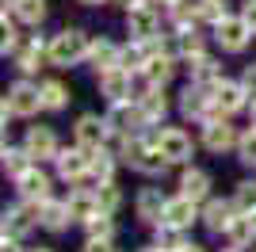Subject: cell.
Wrapping results in <instances>:
<instances>
[{"instance_id": "cell-3", "label": "cell", "mask_w": 256, "mask_h": 252, "mask_svg": "<svg viewBox=\"0 0 256 252\" xmlns=\"http://www.w3.org/2000/svg\"><path fill=\"white\" fill-rule=\"evenodd\" d=\"M34 111H42V84H31V80H16L4 92V107H0V115H4V126L8 118H31Z\"/></svg>"}, {"instance_id": "cell-34", "label": "cell", "mask_w": 256, "mask_h": 252, "mask_svg": "<svg viewBox=\"0 0 256 252\" xmlns=\"http://www.w3.org/2000/svg\"><path fill=\"white\" fill-rule=\"evenodd\" d=\"M84 226H88V237H115V222H111V214H107V210L92 214Z\"/></svg>"}, {"instance_id": "cell-28", "label": "cell", "mask_w": 256, "mask_h": 252, "mask_svg": "<svg viewBox=\"0 0 256 252\" xmlns=\"http://www.w3.org/2000/svg\"><path fill=\"white\" fill-rule=\"evenodd\" d=\"M12 12L23 23H42L46 20V0H12Z\"/></svg>"}, {"instance_id": "cell-42", "label": "cell", "mask_w": 256, "mask_h": 252, "mask_svg": "<svg viewBox=\"0 0 256 252\" xmlns=\"http://www.w3.org/2000/svg\"><path fill=\"white\" fill-rule=\"evenodd\" d=\"M180 252H206V248H203V244H184Z\"/></svg>"}, {"instance_id": "cell-21", "label": "cell", "mask_w": 256, "mask_h": 252, "mask_svg": "<svg viewBox=\"0 0 256 252\" xmlns=\"http://www.w3.org/2000/svg\"><path fill=\"white\" fill-rule=\"evenodd\" d=\"M118 54H122V50H118L111 38H96V42H92V50H88V62L96 65L100 73H107V69H115V65H118Z\"/></svg>"}, {"instance_id": "cell-45", "label": "cell", "mask_w": 256, "mask_h": 252, "mask_svg": "<svg viewBox=\"0 0 256 252\" xmlns=\"http://www.w3.org/2000/svg\"><path fill=\"white\" fill-rule=\"evenodd\" d=\"M118 4H126V8H130V4H138V0H118Z\"/></svg>"}, {"instance_id": "cell-20", "label": "cell", "mask_w": 256, "mask_h": 252, "mask_svg": "<svg viewBox=\"0 0 256 252\" xmlns=\"http://www.w3.org/2000/svg\"><path fill=\"white\" fill-rule=\"evenodd\" d=\"M180 195H188V199L203 202L206 195H210V176H206L203 168H188L180 176Z\"/></svg>"}, {"instance_id": "cell-23", "label": "cell", "mask_w": 256, "mask_h": 252, "mask_svg": "<svg viewBox=\"0 0 256 252\" xmlns=\"http://www.w3.org/2000/svg\"><path fill=\"white\" fill-rule=\"evenodd\" d=\"M142 73H146V80H150V84H160V88H164V84L172 80V73H176L172 54H153L150 62H146V69H142Z\"/></svg>"}, {"instance_id": "cell-25", "label": "cell", "mask_w": 256, "mask_h": 252, "mask_svg": "<svg viewBox=\"0 0 256 252\" xmlns=\"http://www.w3.org/2000/svg\"><path fill=\"white\" fill-rule=\"evenodd\" d=\"M226 237H230V244H237V248H245V244H252V237H256V226H252V218L237 210V218L230 222V230H226Z\"/></svg>"}, {"instance_id": "cell-47", "label": "cell", "mask_w": 256, "mask_h": 252, "mask_svg": "<svg viewBox=\"0 0 256 252\" xmlns=\"http://www.w3.org/2000/svg\"><path fill=\"white\" fill-rule=\"evenodd\" d=\"M248 218H252V226H256V210H252V214H248Z\"/></svg>"}, {"instance_id": "cell-19", "label": "cell", "mask_w": 256, "mask_h": 252, "mask_svg": "<svg viewBox=\"0 0 256 252\" xmlns=\"http://www.w3.org/2000/svg\"><path fill=\"white\" fill-rule=\"evenodd\" d=\"M188 69H192V84H206V88H214V84L222 80V69H218V62H214V58H206V54H195V58H188Z\"/></svg>"}, {"instance_id": "cell-9", "label": "cell", "mask_w": 256, "mask_h": 252, "mask_svg": "<svg viewBox=\"0 0 256 252\" xmlns=\"http://www.w3.org/2000/svg\"><path fill=\"white\" fill-rule=\"evenodd\" d=\"M248 104V92L241 80H218L214 84V118L218 115H234Z\"/></svg>"}, {"instance_id": "cell-18", "label": "cell", "mask_w": 256, "mask_h": 252, "mask_svg": "<svg viewBox=\"0 0 256 252\" xmlns=\"http://www.w3.org/2000/svg\"><path fill=\"white\" fill-rule=\"evenodd\" d=\"M16 65H20V73H34L38 65H42V58H50L46 54V46L38 38H27V42H16Z\"/></svg>"}, {"instance_id": "cell-44", "label": "cell", "mask_w": 256, "mask_h": 252, "mask_svg": "<svg viewBox=\"0 0 256 252\" xmlns=\"http://www.w3.org/2000/svg\"><path fill=\"white\" fill-rule=\"evenodd\" d=\"M142 252H164V248H160V244H153V248H142Z\"/></svg>"}, {"instance_id": "cell-27", "label": "cell", "mask_w": 256, "mask_h": 252, "mask_svg": "<svg viewBox=\"0 0 256 252\" xmlns=\"http://www.w3.org/2000/svg\"><path fill=\"white\" fill-rule=\"evenodd\" d=\"M34 164V157L27 153V149H16V146H4V172H8L12 180L16 176H23L27 168Z\"/></svg>"}, {"instance_id": "cell-30", "label": "cell", "mask_w": 256, "mask_h": 252, "mask_svg": "<svg viewBox=\"0 0 256 252\" xmlns=\"http://www.w3.org/2000/svg\"><path fill=\"white\" fill-rule=\"evenodd\" d=\"M92 176H96V184H107L115 176V157L107 149H92Z\"/></svg>"}, {"instance_id": "cell-6", "label": "cell", "mask_w": 256, "mask_h": 252, "mask_svg": "<svg viewBox=\"0 0 256 252\" xmlns=\"http://www.w3.org/2000/svg\"><path fill=\"white\" fill-rule=\"evenodd\" d=\"M54 164H58V176H62V180L80 184L84 176H92V149H84V146L62 149V153L54 157Z\"/></svg>"}, {"instance_id": "cell-7", "label": "cell", "mask_w": 256, "mask_h": 252, "mask_svg": "<svg viewBox=\"0 0 256 252\" xmlns=\"http://www.w3.org/2000/svg\"><path fill=\"white\" fill-rule=\"evenodd\" d=\"M153 142H157V149L168 157V164H188V160H192V153H195L192 138L184 134L180 126H164V130H160Z\"/></svg>"}, {"instance_id": "cell-48", "label": "cell", "mask_w": 256, "mask_h": 252, "mask_svg": "<svg viewBox=\"0 0 256 252\" xmlns=\"http://www.w3.org/2000/svg\"><path fill=\"white\" fill-rule=\"evenodd\" d=\"M226 252H237V244H234V248H226Z\"/></svg>"}, {"instance_id": "cell-8", "label": "cell", "mask_w": 256, "mask_h": 252, "mask_svg": "<svg viewBox=\"0 0 256 252\" xmlns=\"http://www.w3.org/2000/svg\"><path fill=\"white\" fill-rule=\"evenodd\" d=\"M203 146L210 149V153H230V149L241 146V134L230 126V118H226V115H218V118H206V126H203Z\"/></svg>"}, {"instance_id": "cell-24", "label": "cell", "mask_w": 256, "mask_h": 252, "mask_svg": "<svg viewBox=\"0 0 256 252\" xmlns=\"http://www.w3.org/2000/svg\"><path fill=\"white\" fill-rule=\"evenodd\" d=\"M69 222H73L69 202H58V199H46V202H42V226H46L50 233H62Z\"/></svg>"}, {"instance_id": "cell-4", "label": "cell", "mask_w": 256, "mask_h": 252, "mask_svg": "<svg viewBox=\"0 0 256 252\" xmlns=\"http://www.w3.org/2000/svg\"><path fill=\"white\" fill-rule=\"evenodd\" d=\"M126 31H130V38H138V42L160 34V16H157V8H153L150 0H138V4L126 8Z\"/></svg>"}, {"instance_id": "cell-32", "label": "cell", "mask_w": 256, "mask_h": 252, "mask_svg": "<svg viewBox=\"0 0 256 252\" xmlns=\"http://www.w3.org/2000/svg\"><path fill=\"white\" fill-rule=\"evenodd\" d=\"M157 244H160L164 252H180L188 241H184V230H176V226H164V222H160V226H157Z\"/></svg>"}, {"instance_id": "cell-36", "label": "cell", "mask_w": 256, "mask_h": 252, "mask_svg": "<svg viewBox=\"0 0 256 252\" xmlns=\"http://www.w3.org/2000/svg\"><path fill=\"white\" fill-rule=\"evenodd\" d=\"M230 12H226V0H199V20H206V23H218V20H226Z\"/></svg>"}, {"instance_id": "cell-15", "label": "cell", "mask_w": 256, "mask_h": 252, "mask_svg": "<svg viewBox=\"0 0 256 252\" xmlns=\"http://www.w3.org/2000/svg\"><path fill=\"white\" fill-rule=\"evenodd\" d=\"M16 191H20L23 199H50V176H46L38 164H31L23 176H16Z\"/></svg>"}, {"instance_id": "cell-38", "label": "cell", "mask_w": 256, "mask_h": 252, "mask_svg": "<svg viewBox=\"0 0 256 252\" xmlns=\"http://www.w3.org/2000/svg\"><path fill=\"white\" fill-rule=\"evenodd\" d=\"M84 252H115V248H111V237H88Z\"/></svg>"}, {"instance_id": "cell-33", "label": "cell", "mask_w": 256, "mask_h": 252, "mask_svg": "<svg viewBox=\"0 0 256 252\" xmlns=\"http://www.w3.org/2000/svg\"><path fill=\"white\" fill-rule=\"evenodd\" d=\"M234 206L241 210V214H252V210H256V184H252V180L237 184V191H234Z\"/></svg>"}, {"instance_id": "cell-2", "label": "cell", "mask_w": 256, "mask_h": 252, "mask_svg": "<svg viewBox=\"0 0 256 252\" xmlns=\"http://www.w3.org/2000/svg\"><path fill=\"white\" fill-rule=\"evenodd\" d=\"M88 50H92V42H88V34L84 31H76V27H69V31H58L50 38V46H46V62L50 65H62V69H69V65H76V62H84L88 58Z\"/></svg>"}, {"instance_id": "cell-14", "label": "cell", "mask_w": 256, "mask_h": 252, "mask_svg": "<svg viewBox=\"0 0 256 252\" xmlns=\"http://www.w3.org/2000/svg\"><path fill=\"white\" fill-rule=\"evenodd\" d=\"M195 218H199V202L188 199V195H176L164 206V226H176V230H192Z\"/></svg>"}, {"instance_id": "cell-40", "label": "cell", "mask_w": 256, "mask_h": 252, "mask_svg": "<svg viewBox=\"0 0 256 252\" xmlns=\"http://www.w3.org/2000/svg\"><path fill=\"white\" fill-rule=\"evenodd\" d=\"M241 16H245V23L252 27V34H256V0H245V8H241Z\"/></svg>"}, {"instance_id": "cell-37", "label": "cell", "mask_w": 256, "mask_h": 252, "mask_svg": "<svg viewBox=\"0 0 256 252\" xmlns=\"http://www.w3.org/2000/svg\"><path fill=\"white\" fill-rule=\"evenodd\" d=\"M237 153H241V160H245V164H256V126L248 130V134H241V146H237Z\"/></svg>"}, {"instance_id": "cell-13", "label": "cell", "mask_w": 256, "mask_h": 252, "mask_svg": "<svg viewBox=\"0 0 256 252\" xmlns=\"http://www.w3.org/2000/svg\"><path fill=\"white\" fill-rule=\"evenodd\" d=\"M164 206H168V199H164L157 188H142L138 202H134V210H138V218L146 222V226H160V222H164Z\"/></svg>"}, {"instance_id": "cell-49", "label": "cell", "mask_w": 256, "mask_h": 252, "mask_svg": "<svg viewBox=\"0 0 256 252\" xmlns=\"http://www.w3.org/2000/svg\"><path fill=\"white\" fill-rule=\"evenodd\" d=\"M34 252H50V248H34Z\"/></svg>"}, {"instance_id": "cell-29", "label": "cell", "mask_w": 256, "mask_h": 252, "mask_svg": "<svg viewBox=\"0 0 256 252\" xmlns=\"http://www.w3.org/2000/svg\"><path fill=\"white\" fill-rule=\"evenodd\" d=\"M65 104H69V88L62 80H46L42 84V107L46 111H62Z\"/></svg>"}, {"instance_id": "cell-39", "label": "cell", "mask_w": 256, "mask_h": 252, "mask_svg": "<svg viewBox=\"0 0 256 252\" xmlns=\"http://www.w3.org/2000/svg\"><path fill=\"white\" fill-rule=\"evenodd\" d=\"M241 84H245V92L256 100V65H248L245 69V76H241Z\"/></svg>"}, {"instance_id": "cell-35", "label": "cell", "mask_w": 256, "mask_h": 252, "mask_svg": "<svg viewBox=\"0 0 256 252\" xmlns=\"http://www.w3.org/2000/svg\"><path fill=\"white\" fill-rule=\"evenodd\" d=\"M96 195H100V210H107V214H115L118 202H122V195H118V188L111 184V180H107V184H100Z\"/></svg>"}, {"instance_id": "cell-43", "label": "cell", "mask_w": 256, "mask_h": 252, "mask_svg": "<svg viewBox=\"0 0 256 252\" xmlns=\"http://www.w3.org/2000/svg\"><path fill=\"white\" fill-rule=\"evenodd\" d=\"M80 4H88V8H96V4H107V0H80Z\"/></svg>"}, {"instance_id": "cell-22", "label": "cell", "mask_w": 256, "mask_h": 252, "mask_svg": "<svg viewBox=\"0 0 256 252\" xmlns=\"http://www.w3.org/2000/svg\"><path fill=\"white\" fill-rule=\"evenodd\" d=\"M65 202H69V214H73L76 222H88L92 214H100V195L96 191H73Z\"/></svg>"}, {"instance_id": "cell-1", "label": "cell", "mask_w": 256, "mask_h": 252, "mask_svg": "<svg viewBox=\"0 0 256 252\" xmlns=\"http://www.w3.org/2000/svg\"><path fill=\"white\" fill-rule=\"evenodd\" d=\"M118 157L126 160L134 172H146V176H164V168H168V157L150 138H122V153Z\"/></svg>"}, {"instance_id": "cell-10", "label": "cell", "mask_w": 256, "mask_h": 252, "mask_svg": "<svg viewBox=\"0 0 256 252\" xmlns=\"http://www.w3.org/2000/svg\"><path fill=\"white\" fill-rule=\"evenodd\" d=\"M73 134H76V146H84V149H104L107 134H111V122L100 115H80L73 126Z\"/></svg>"}, {"instance_id": "cell-31", "label": "cell", "mask_w": 256, "mask_h": 252, "mask_svg": "<svg viewBox=\"0 0 256 252\" xmlns=\"http://www.w3.org/2000/svg\"><path fill=\"white\" fill-rule=\"evenodd\" d=\"M176 50H180L184 58H195V54H203V34L195 31V27H188V31H176Z\"/></svg>"}, {"instance_id": "cell-12", "label": "cell", "mask_w": 256, "mask_h": 252, "mask_svg": "<svg viewBox=\"0 0 256 252\" xmlns=\"http://www.w3.org/2000/svg\"><path fill=\"white\" fill-rule=\"evenodd\" d=\"M23 149H27L34 160H54L62 153V149H58V134H54L50 126H31L27 138H23Z\"/></svg>"}, {"instance_id": "cell-16", "label": "cell", "mask_w": 256, "mask_h": 252, "mask_svg": "<svg viewBox=\"0 0 256 252\" xmlns=\"http://www.w3.org/2000/svg\"><path fill=\"white\" fill-rule=\"evenodd\" d=\"M234 218H237V206H234V202H226V199H206V206H203V222H206V230L226 233Z\"/></svg>"}, {"instance_id": "cell-41", "label": "cell", "mask_w": 256, "mask_h": 252, "mask_svg": "<svg viewBox=\"0 0 256 252\" xmlns=\"http://www.w3.org/2000/svg\"><path fill=\"white\" fill-rule=\"evenodd\" d=\"M0 252H23V248H20V237H4V244H0Z\"/></svg>"}, {"instance_id": "cell-5", "label": "cell", "mask_w": 256, "mask_h": 252, "mask_svg": "<svg viewBox=\"0 0 256 252\" xmlns=\"http://www.w3.org/2000/svg\"><path fill=\"white\" fill-rule=\"evenodd\" d=\"M214 38L226 54H241L252 38V27L245 23V16H226V20L214 23Z\"/></svg>"}, {"instance_id": "cell-26", "label": "cell", "mask_w": 256, "mask_h": 252, "mask_svg": "<svg viewBox=\"0 0 256 252\" xmlns=\"http://www.w3.org/2000/svg\"><path fill=\"white\" fill-rule=\"evenodd\" d=\"M168 20H172L176 31H188V27H195V20H199V4L176 0V4H168Z\"/></svg>"}, {"instance_id": "cell-17", "label": "cell", "mask_w": 256, "mask_h": 252, "mask_svg": "<svg viewBox=\"0 0 256 252\" xmlns=\"http://www.w3.org/2000/svg\"><path fill=\"white\" fill-rule=\"evenodd\" d=\"M138 111H142V118H146V126L164 118L168 100H164V88H160V84H150V88H146V96H138Z\"/></svg>"}, {"instance_id": "cell-46", "label": "cell", "mask_w": 256, "mask_h": 252, "mask_svg": "<svg viewBox=\"0 0 256 252\" xmlns=\"http://www.w3.org/2000/svg\"><path fill=\"white\" fill-rule=\"evenodd\" d=\"M157 4H176V0H157Z\"/></svg>"}, {"instance_id": "cell-11", "label": "cell", "mask_w": 256, "mask_h": 252, "mask_svg": "<svg viewBox=\"0 0 256 252\" xmlns=\"http://www.w3.org/2000/svg\"><path fill=\"white\" fill-rule=\"evenodd\" d=\"M100 92H104L111 104H126L130 96H134V80H130V69L115 65V69L100 73Z\"/></svg>"}]
</instances>
